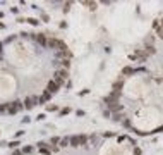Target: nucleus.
Segmentation results:
<instances>
[{
	"mask_svg": "<svg viewBox=\"0 0 163 155\" xmlns=\"http://www.w3.org/2000/svg\"><path fill=\"white\" fill-rule=\"evenodd\" d=\"M86 141H88V138L84 136V134H76V136L70 138V147H83V145H86Z\"/></svg>",
	"mask_w": 163,
	"mask_h": 155,
	"instance_id": "f257e3e1",
	"label": "nucleus"
},
{
	"mask_svg": "<svg viewBox=\"0 0 163 155\" xmlns=\"http://www.w3.org/2000/svg\"><path fill=\"white\" fill-rule=\"evenodd\" d=\"M67 76H69L67 69H58V71L55 72V83H57L58 86H60V85L64 83V81L67 79Z\"/></svg>",
	"mask_w": 163,
	"mask_h": 155,
	"instance_id": "f03ea898",
	"label": "nucleus"
},
{
	"mask_svg": "<svg viewBox=\"0 0 163 155\" xmlns=\"http://www.w3.org/2000/svg\"><path fill=\"white\" fill-rule=\"evenodd\" d=\"M23 103H24V107H26V109H33L34 105L38 103V98H34V97H28Z\"/></svg>",
	"mask_w": 163,
	"mask_h": 155,
	"instance_id": "7ed1b4c3",
	"label": "nucleus"
},
{
	"mask_svg": "<svg viewBox=\"0 0 163 155\" xmlns=\"http://www.w3.org/2000/svg\"><path fill=\"white\" fill-rule=\"evenodd\" d=\"M146 57H148L146 50H136L134 55H130V59H139V60H146Z\"/></svg>",
	"mask_w": 163,
	"mask_h": 155,
	"instance_id": "20e7f679",
	"label": "nucleus"
},
{
	"mask_svg": "<svg viewBox=\"0 0 163 155\" xmlns=\"http://www.w3.org/2000/svg\"><path fill=\"white\" fill-rule=\"evenodd\" d=\"M46 90H48V92H50V93H52V95H55V93H57V92H58V85H57L55 81L52 79V81H50V83H48V88H46Z\"/></svg>",
	"mask_w": 163,
	"mask_h": 155,
	"instance_id": "39448f33",
	"label": "nucleus"
},
{
	"mask_svg": "<svg viewBox=\"0 0 163 155\" xmlns=\"http://www.w3.org/2000/svg\"><path fill=\"white\" fill-rule=\"evenodd\" d=\"M58 43H60V40L50 38V40H48V43H46V47H50V48H57V50H58Z\"/></svg>",
	"mask_w": 163,
	"mask_h": 155,
	"instance_id": "423d86ee",
	"label": "nucleus"
},
{
	"mask_svg": "<svg viewBox=\"0 0 163 155\" xmlns=\"http://www.w3.org/2000/svg\"><path fill=\"white\" fill-rule=\"evenodd\" d=\"M36 41H38L39 45H46V43H48V40L45 38V34H41V33H39L38 36H36Z\"/></svg>",
	"mask_w": 163,
	"mask_h": 155,
	"instance_id": "0eeeda50",
	"label": "nucleus"
},
{
	"mask_svg": "<svg viewBox=\"0 0 163 155\" xmlns=\"http://www.w3.org/2000/svg\"><path fill=\"white\" fill-rule=\"evenodd\" d=\"M130 74H134V69L130 67V66H127V67L122 69V76H130Z\"/></svg>",
	"mask_w": 163,
	"mask_h": 155,
	"instance_id": "6e6552de",
	"label": "nucleus"
},
{
	"mask_svg": "<svg viewBox=\"0 0 163 155\" xmlns=\"http://www.w3.org/2000/svg\"><path fill=\"white\" fill-rule=\"evenodd\" d=\"M83 5H86V7H89L91 11H95L96 9V2H88V0H84V2H81Z\"/></svg>",
	"mask_w": 163,
	"mask_h": 155,
	"instance_id": "1a4fd4ad",
	"label": "nucleus"
},
{
	"mask_svg": "<svg viewBox=\"0 0 163 155\" xmlns=\"http://www.w3.org/2000/svg\"><path fill=\"white\" fill-rule=\"evenodd\" d=\"M16 112H17V109H16V105H14V102H12V103H9V109H7V114L14 115Z\"/></svg>",
	"mask_w": 163,
	"mask_h": 155,
	"instance_id": "9d476101",
	"label": "nucleus"
},
{
	"mask_svg": "<svg viewBox=\"0 0 163 155\" xmlns=\"http://www.w3.org/2000/svg\"><path fill=\"white\" fill-rule=\"evenodd\" d=\"M108 109L113 110V112H117V110L122 109V105H120V103H113V105H108Z\"/></svg>",
	"mask_w": 163,
	"mask_h": 155,
	"instance_id": "9b49d317",
	"label": "nucleus"
},
{
	"mask_svg": "<svg viewBox=\"0 0 163 155\" xmlns=\"http://www.w3.org/2000/svg\"><path fill=\"white\" fill-rule=\"evenodd\" d=\"M26 21H28V23L31 24V26H38V23H39L38 19H34V17H28V19H26Z\"/></svg>",
	"mask_w": 163,
	"mask_h": 155,
	"instance_id": "f8f14e48",
	"label": "nucleus"
},
{
	"mask_svg": "<svg viewBox=\"0 0 163 155\" xmlns=\"http://www.w3.org/2000/svg\"><path fill=\"white\" fill-rule=\"evenodd\" d=\"M67 145H70V138H62L60 140V147H67Z\"/></svg>",
	"mask_w": 163,
	"mask_h": 155,
	"instance_id": "ddd939ff",
	"label": "nucleus"
},
{
	"mask_svg": "<svg viewBox=\"0 0 163 155\" xmlns=\"http://www.w3.org/2000/svg\"><path fill=\"white\" fill-rule=\"evenodd\" d=\"M14 105H16L17 112H19V110H23V107H24V103H23V102H19V100H16V102H14Z\"/></svg>",
	"mask_w": 163,
	"mask_h": 155,
	"instance_id": "4468645a",
	"label": "nucleus"
},
{
	"mask_svg": "<svg viewBox=\"0 0 163 155\" xmlns=\"http://www.w3.org/2000/svg\"><path fill=\"white\" fill-rule=\"evenodd\" d=\"M41 97H43V100H45V102H46V100H50V98H52V93L48 92V90H45V93H43Z\"/></svg>",
	"mask_w": 163,
	"mask_h": 155,
	"instance_id": "2eb2a0df",
	"label": "nucleus"
},
{
	"mask_svg": "<svg viewBox=\"0 0 163 155\" xmlns=\"http://www.w3.org/2000/svg\"><path fill=\"white\" fill-rule=\"evenodd\" d=\"M120 88H122V81H117L113 85V92H120Z\"/></svg>",
	"mask_w": 163,
	"mask_h": 155,
	"instance_id": "dca6fc26",
	"label": "nucleus"
},
{
	"mask_svg": "<svg viewBox=\"0 0 163 155\" xmlns=\"http://www.w3.org/2000/svg\"><path fill=\"white\" fill-rule=\"evenodd\" d=\"M7 109H9V103H2V105H0V114L7 112Z\"/></svg>",
	"mask_w": 163,
	"mask_h": 155,
	"instance_id": "f3484780",
	"label": "nucleus"
},
{
	"mask_svg": "<svg viewBox=\"0 0 163 155\" xmlns=\"http://www.w3.org/2000/svg\"><path fill=\"white\" fill-rule=\"evenodd\" d=\"M46 110L48 112H53V110H57V105L55 103H50V105H46Z\"/></svg>",
	"mask_w": 163,
	"mask_h": 155,
	"instance_id": "a211bd4d",
	"label": "nucleus"
},
{
	"mask_svg": "<svg viewBox=\"0 0 163 155\" xmlns=\"http://www.w3.org/2000/svg\"><path fill=\"white\" fill-rule=\"evenodd\" d=\"M156 33H158V36H160V38H163V26H158V28H156Z\"/></svg>",
	"mask_w": 163,
	"mask_h": 155,
	"instance_id": "6ab92c4d",
	"label": "nucleus"
},
{
	"mask_svg": "<svg viewBox=\"0 0 163 155\" xmlns=\"http://www.w3.org/2000/svg\"><path fill=\"white\" fill-rule=\"evenodd\" d=\"M50 143H52V145H57V143H60V138L53 136V138H52V140H50Z\"/></svg>",
	"mask_w": 163,
	"mask_h": 155,
	"instance_id": "aec40b11",
	"label": "nucleus"
},
{
	"mask_svg": "<svg viewBox=\"0 0 163 155\" xmlns=\"http://www.w3.org/2000/svg\"><path fill=\"white\" fill-rule=\"evenodd\" d=\"M146 53H148V55H153V53H155V47H148Z\"/></svg>",
	"mask_w": 163,
	"mask_h": 155,
	"instance_id": "412c9836",
	"label": "nucleus"
},
{
	"mask_svg": "<svg viewBox=\"0 0 163 155\" xmlns=\"http://www.w3.org/2000/svg\"><path fill=\"white\" fill-rule=\"evenodd\" d=\"M19 145H21V143L16 140V141H11V143H9V147H11V148H16V147H19Z\"/></svg>",
	"mask_w": 163,
	"mask_h": 155,
	"instance_id": "4be33fe9",
	"label": "nucleus"
},
{
	"mask_svg": "<svg viewBox=\"0 0 163 155\" xmlns=\"http://www.w3.org/2000/svg\"><path fill=\"white\" fill-rule=\"evenodd\" d=\"M60 64H62V66H64L65 69H69V66H70V64H69V59H64V60H62Z\"/></svg>",
	"mask_w": 163,
	"mask_h": 155,
	"instance_id": "5701e85b",
	"label": "nucleus"
},
{
	"mask_svg": "<svg viewBox=\"0 0 163 155\" xmlns=\"http://www.w3.org/2000/svg\"><path fill=\"white\" fill-rule=\"evenodd\" d=\"M69 112H70V109H69V107H65V109H62V110H60V115H67Z\"/></svg>",
	"mask_w": 163,
	"mask_h": 155,
	"instance_id": "b1692460",
	"label": "nucleus"
},
{
	"mask_svg": "<svg viewBox=\"0 0 163 155\" xmlns=\"http://www.w3.org/2000/svg\"><path fill=\"white\" fill-rule=\"evenodd\" d=\"M33 152V147H24V150H23V153H31Z\"/></svg>",
	"mask_w": 163,
	"mask_h": 155,
	"instance_id": "393cba45",
	"label": "nucleus"
},
{
	"mask_svg": "<svg viewBox=\"0 0 163 155\" xmlns=\"http://www.w3.org/2000/svg\"><path fill=\"white\" fill-rule=\"evenodd\" d=\"M69 11H70V2H67L65 7H64V12H69Z\"/></svg>",
	"mask_w": 163,
	"mask_h": 155,
	"instance_id": "a878e982",
	"label": "nucleus"
},
{
	"mask_svg": "<svg viewBox=\"0 0 163 155\" xmlns=\"http://www.w3.org/2000/svg\"><path fill=\"white\" fill-rule=\"evenodd\" d=\"M163 131V126L161 127H156V129H155V131H151V133H161Z\"/></svg>",
	"mask_w": 163,
	"mask_h": 155,
	"instance_id": "bb28decb",
	"label": "nucleus"
},
{
	"mask_svg": "<svg viewBox=\"0 0 163 155\" xmlns=\"http://www.w3.org/2000/svg\"><path fill=\"white\" fill-rule=\"evenodd\" d=\"M36 119H38V121H43V119H45V114H39L38 117H36Z\"/></svg>",
	"mask_w": 163,
	"mask_h": 155,
	"instance_id": "cd10ccee",
	"label": "nucleus"
},
{
	"mask_svg": "<svg viewBox=\"0 0 163 155\" xmlns=\"http://www.w3.org/2000/svg\"><path fill=\"white\" fill-rule=\"evenodd\" d=\"M0 60H2V43H0Z\"/></svg>",
	"mask_w": 163,
	"mask_h": 155,
	"instance_id": "c85d7f7f",
	"label": "nucleus"
},
{
	"mask_svg": "<svg viewBox=\"0 0 163 155\" xmlns=\"http://www.w3.org/2000/svg\"><path fill=\"white\" fill-rule=\"evenodd\" d=\"M4 28H5V24H4V23H0V29H4Z\"/></svg>",
	"mask_w": 163,
	"mask_h": 155,
	"instance_id": "c756f323",
	"label": "nucleus"
},
{
	"mask_svg": "<svg viewBox=\"0 0 163 155\" xmlns=\"http://www.w3.org/2000/svg\"><path fill=\"white\" fill-rule=\"evenodd\" d=\"M2 17H4V12H0V19H2Z\"/></svg>",
	"mask_w": 163,
	"mask_h": 155,
	"instance_id": "7c9ffc66",
	"label": "nucleus"
},
{
	"mask_svg": "<svg viewBox=\"0 0 163 155\" xmlns=\"http://www.w3.org/2000/svg\"><path fill=\"white\" fill-rule=\"evenodd\" d=\"M14 155H21V152H16V153H14Z\"/></svg>",
	"mask_w": 163,
	"mask_h": 155,
	"instance_id": "2f4dec72",
	"label": "nucleus"
},
{
	"mask_svg": "<svg viewBox=\"0 0 163 155\" xmlns=\"http://www.w3.org/2000/svg\"><path fill=\"white\" fill-rule=\"evenodd\" d=\"M161 26H163V24H161Z\"/></svg>",
	"mask_w": 163,
	"mask_h": 155,
	"instance_id": "473e14b6",
	"label": "nucleus"
}]
</instances>
